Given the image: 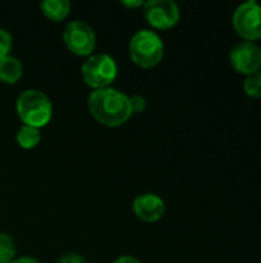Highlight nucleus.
Returning <instances> with one entry per match:
<instances>
[{
	"mask_svg": "<svg viewBox=\"0 0 261 263\" xmlns=\"http://www.w3.org/2000/svg\"><path fill=\"white\" fill-rule=\"evenodd\" d=\"M145 18L155 29H171L180 20V8L172 0L145 2Z\"/></svg>",
	"mask_w": 261,
	"mask_h": 263,
	"instance_id": "0eeeda50",
	"label": "nucleus"
},
{
	"mask_svg": "<svg viewBox=\"0 0 261 263\" xmlns=\"http://www.w3.org/2000/svg\"><path fill=\"white\" fill-rule=\"evenodd\" d=\"M118 66L115 60L108 54H92L82 65V77L92 89L109 88L117 79Z\"/></svg>",
	"mask_w": 261,
	"mask_h": 263,
	"instance_id": "20e7f679",
	"label": "nucleus"
},
{
	"mask_svg": "<svg viewBox=\"0 0 261 263\" xmlns=\"http://www.w3.org/2000/svg\"><path fill=\"white\" fill-rule=\"evenodd\" d=\"M15 242L6 234L0 233V263H11L15 260Z\"/></svg>",
	"mask_w": 261,
	"mask_h": 263,
	"instance_id": "ddd939ff",
	"label": "nucleus"
},
{
	"mask_svg": "<svg viewBox=\"0 0 261 263\" xmlns=\"http://www.w3.org/2000/svg\"><path fill=\"white\" fill-rule=\"evenodd\" d=\"M129 106H131L132 114H140V112H143L145 108H146V100H145V97L140 96V94L129 96Z\"/></svg>",
	"mask_w": 261,
	"mask_h": 263,
	"instance_id": "dca6fc26",
	"label": "nucleus"
},
{
	"mask_svg": "<svg viewBox=\"0 0 261 263\" xmlns=\"http://www.w3.org/2000/svg\"><path fill=\"white\" fill-rule=\"evenodd\" d=\"M63 42L66 48L80 57H89L97 45V37L91 25L82 20H74L66 25L63 31Z\"/></svg>",
	"mask_w": 261,
	"mask_h": 263,
	"instance_id": "423d86ee",
	"label": "nucleus"
},
{
	"mask_svg": "<svg viewBox=\"0 0 261 263\" xmlns=\"http://www.w3.org/2000/svg\"><path fill=\"white\" fill-rule=\"evenodd\" d=\"M232 25L238 35L245 39V42H254L261 39V5L251 0L242 3L234 15Z\"/></svg>",
	"mask_w": 261,
	"mask_h": 263,
	"instance_id": "39448f33",
	"label": "nucleus"
},
{
	"mask_svg": "<svg viewBox=\"0 0 261 263\" xmlns=\"http://www.w3.org/2000/svg\"><path fill=\"white\" fill-rule=\"evenodd\" d=\"M17 114L20 120L34 128H42L52 119V103L48 96L38 89H26L17 97Z\"/></svg>",
	"mask_w": 261,
	"mask_h": 263,
	"instance_id": "f03ea898",
	"label": "nucleus"
},
{
	"mask_svg": "<svg viewBox=\"0 0 261 263\" xmlns=\"http://www.w3.org/2000/svg\"><path fill=\"white\" fill-rule=\"evenodd\" d=\"M11 263H40L38 260H35V259H32V257H15V260Z\"/></svg>",
	"mask_w": 261,
	"mask_h": 263,
	"instance_id": "aec40b11",
	"label": "nucleus"
},
{
	"mask_svg": "<svg viewBox=\"0 0 261 263\" xmlns=\"http://www.w3.org/2000/svg\"><path fill=\"white\" fill-rule=\"evenodd\" d=\"M122 5H123V6H126V8H138V6H143V5H145V2H142V0H132V2H129V0H123V2H122Z\"/></svg>",
	"mask_w": 261,
	"mask_h": 263,
	"instance_id": "6ab92c4d",
	"label": "nucleus"
},
{
	"mask_svg": "<svg viewBox=\"0 0 261 263\" xmlns=\"http://www.w3.org/2000/svg\"><path fill=\"white\" fill-rule=\"evenodd\" d=\"M88 108L98 123L109 128L122 126L132 116L129 96L114 88L94 89L88 97Z\"/></svg>",
	"mask_w": 261,
	"mask_h": 263,
	"instance_id": "f257e3e1",
	"label": "nucleus"
},
{
	"mask_svg": "<svg viewBox=\"0 0 261 263\" xmlns=\"http://www.w3.org/2000/svg\"><path fill=\"white\" fill-rule=\"evenodd\" d=\"M40 9L48 18L58 22L69 14L71 3L68 0H45L40 3Z\"/></svg>",
	"mask_w": 261,
	"mask_h": 263,
	"instance_id": "9b49d317",
	"label": "nucleus"
},
{
	"mask_svg": "<svg viewBox=\"0 0 261 263\" xmlns=\"http://www.w3.org/2000/svg\"><path fill=\"white\" fill-rule=\"evenodd\" d=\"M114 263H142L137 257H134V256H122V257H118V259H115V262Z\"/></svg>",
	"mask_w": 261,
	"mask_h": 263,
	"instance_id": "a211bd4d",
	"label": "nucleus"
},
{
	"mask_svg": "<svg viewBox=\"0 0 261 263\" xmlns=\"http://www.w3.org/2000/svg\"><path fill=\"white\" fill-rule=\"evenodd\" d=\"M245 92L252 99H261V71L246 76L243 83Z\"/></svg>",
	"mask_w": 261,
	"mask_h": 263,
	"instance_id": "4468645a",
	"label": "nucleus"
},
{
	"mask_svg": "<svg viewBox=\"0 0 261 263\" xmlns=\"http://www.w3.org/2000/svg\"><path fill=\"white\" fill-rule=\"evenodd\" d=\"M165 54V43L160 35L151 29L137 31L129 42V55L142 68L157 66Z\"/></svg>",
	"mask_w": 261,
	"mask_h": 263,
	"instance_id": "7ed1b4c3",
	"label": "nucleus"
},
{
	"mask_svg": "<svg viewBox=\"0 0 261 263\" xmlns=\"http://www.w3.org/2000/svg\"><path fill=\"white\" fill-rule=\"evenodd\" d=\"M132 211L140 220L152 223V222L160 220L165 216L166 206L160 196L152 194V193H145L134 199Z\"/></svg>",
	"mask_w": 261,
	"mask_h": 263,
	"instance_id": "1a4fd4ad",
	"label": "nucleus"
},
{
	"mask_svg": "<svg viewBox=\"0 0 261 263\" xmlns=\"http://www.w3.org/2000/svg\"><path fill=\"white\" fill-rule=\"evenodd\" d=\"M23 66L22 62L14 55H6L0 60V82L12 85L22 79Z\"/></svg>",
	"mask_w": 261,
	"mask_h": 263,
	"instance_id": "9d476101",
	"label": "nucleus"
},
{
	"mask_svg": "<svg viewBox=\"0 0 261 263\" xmlns=\"http://www.w3.org/2000/svg\"><path fill=\"white\" fill-rule=\"evenodd\" d=\"M57 263H88L86 259L80 254H75V253H71V254H66L63 257H60V260Z\"/></svg>",
	"mask_w": 261,
	"mask_h": 263,
	"instance_id": "f3484780",
	"label": "nucleus"
},
{
	"mask_svg": "<svg viewBox=\"0 0 261 263\" xmlns=\"http://www.w3.org/2000/svg\"><path fill=\"white\" fill-rule=\"evenodd\" d=\"M229 60L237 72L251 76L261 69V48L254 42H240L231 49Z\"/></svg>",
	"mask_w": 261,
	"mask_h": 263,
	"instance_id": "6e6552de",
	"label": "nucleus"
},
{
	"mask_svg": "<svg viewBox=\"0 0 261 263\" xmlns=\"http://www.w3.org/2000/svg\"><path fill=\"white\" fill-rule=\"evenodd\" d=\"M40 142V129L23 125L17 133V143L25 149H32Z\"/></svg>",
	"mask_w": 261,
	"mask_h": 263,
	"instance_id": "f8f14e48",
	"label": "nucleus"
},
{
	"mask_svg": "<svg viewBox=\"0 0 261 263\" xmlns=\"http://www.w3.org/2000/svg\"><path fill=\"white\" fill-rule=\"evenodd\" d=\"M11 48H12V37L5 28L0 26V60L9 55Z\"/></svg>",
	"mask_w": 261,
	"mask_h": 263,
	"instance_id": "2eb2a0df",
	"label": "nucleus"
}]
</instances>
